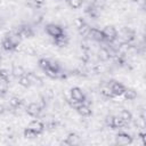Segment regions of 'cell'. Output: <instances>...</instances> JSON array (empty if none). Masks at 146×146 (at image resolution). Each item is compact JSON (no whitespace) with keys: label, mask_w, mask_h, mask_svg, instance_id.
<instances>
[{"label":"cell","mask_w":146,"mask_h":146,"mask_svg":"<svg viewBox=\"0 0 146 146\" xmlns=\"http://www.w3.org/2000/svg\"><path fill=\"white\" fill-rule=\"evenodd\" d=\"M102 31H103L105 41H107V42H114L117 39V31H116V29L113 25H107Z\"/></svg>","instance_id":"6da1fadb"},{"label":"cell","mask_w":146,"mask_h":146,"mask_svg":"<svg viewBox=\"0 0 146 146\" xmlns=\"http://www.w3.org/2000/svg\"><path fill=\"white\" fill-rule=\"evenodd\" d=\"M46 32H47L48 35H50L54 39L57 38V36H59V35H62V34H64L63 27L59 26V25H57V24H55V23L47 24L46 25Z\"/></svg>","instance_id":"7a4b0ae2"},{"label":"cell","mask_w":146,"mask_h":146,"mask_svg":"<svg viewBox=\"0 0 146 146\" xmlns=\"http://www.w3.org/2000/svg\"><path fill=\"white\" fill-rule=\"evenodd\" d=\"M133 141V138L127 132H119L115 136V143L119 145H128Z\"/></svg>","instance_id":"3957f363"},{"label":"cell","mask_w":146,"mask_h":146,"mask_svg":"<svg viewBox=\"0 0 146 146\" xmlns=\"http://www.w3.org/2000/svg\"><path fill=\"white\" fill-rule=\"evenodd\" d=\"M70 94H71V98L72 99H74V100H76L79 103H84L86 102V96H84L83 91L79 87H73L71 89Z\"/></svg>","instance_id":"277c9868"},{"label":"cell","mask_w":146,"mask_h":146,"mask_svg":"<svg viewBox=\"0 0 146 146\" xmlns=\"http://www.w3.org/2000/svg\"><path fill=\"white\" fill-rule=\"evenodd\" d=\"M88 36L97 42H103L105 41V38H104V34H103V31L99 30V29H96V27H90L89 30V34Z\"/></svg>","instance_id":"5b68a950"},{"label":"cell","mask_w":146,"mask_h":146,"mask_svg":"<svg viewBox=\"0 0 146 146\" xmlns=\"http://www.w3.org/2000/svg\"><path fill=\"white\" fill-rule=\"evenodd\" d=\"M42 108L40 107V105L38 103H30L26 107V113L30 115V116H33V117H36L40 115Z\"/></svg>","instance_id":"8992f818"},{"label":"cell","mask_w":146,"mask_h":146,"mask_svg":"<svg viewBox=\"0 0 146 146\" xmlns=\"http://www.w3.org/2000/svg\"><path fill=\"white\" fill-rule=\"evenodd\" d=\"M111 91L113 92L114 96H122L124 90H125V87L121 83V82H117V81H112L111 83V87H110Z\"/></svg>","instance_id":"52a82bcc"},{"label":"cell","mask_w":146,"mask_h":146,"mask_svg":"<svg viewBox=\"0 0 146 146\" xmlns=\"http://www.w3.org/2000/svg\"><path fill=\"white\" fill-rule=\"evenodd\" d=\"M27 128L34 130L38 135H40V133H42L43 130H44V124H43L41 121H39V120H32V121L29 123Z\"/></svg>","instance_id":"ba28073f"},{"label":"cell","mask_w":146,"mask_h":146,"mask_svg":"<svg viewBox=\"0 0 146 146\" xmlns=\"http://www.w3.org/2000/svg\"><path fill=\"white\" fill-rule=\"evenodd\" d=\"M79 143V136L75 133V132H70L66 138L64 139L63 144L65 145H70V146H73V145H76Z\"/></svg>","instance_id":"9c48e42d"},{"label":"cell","mask_w":146,"mask_h":146,"mask_svg":"<svg viewBox=\"0 0 146 146\" xmlns=\"http://www.w3.org/2000/svg\"><path fill=\"white\" fill-rule=\"evenodd\" d=\"M17 34H18L21 38H31V36L34 35V32L32 31V29H31L30 26L23 25V26H21V29H19V31H18Z\"/></svg>","instance_id":"30bf717a"},{"label":"cell","mask_w":146,"mask_h":146,"mask_svg":"<svg viewBox=\"0 0 146 146\" xmlns=\"http://www.w3.org/2000/svg\"><path fill=\"white\" fill-rule=\"evenodd\" d=\"M1 46H2V48H3L5 50H7V51H13V50H16V49H17V46L14 44V42L10 40L9 36H6V38L1 41Z\"/></svg>","instance_id":"8fae6325"},{"label":"cell","mask_w":146,"mask_h":146,"mask_svg":"<svg viewBox=\"0 0 146 146\" xmlns=\"http://www.w3.org/2000/svg\"><path fill=\"white\" fill-rule=\"evenodd\" d=\"M26 76L29 78L31 84H35V86H39V87H41V86L43 84L42 79H41L39 75H36L34 72H29V73L26 74Z\"/></svg>","instance_id":"7c38bea8"},{"label":"cell","mask_w":146,"mask_h":146,"mask_svg":"<svg viewBox=\"0 0 146 146\" xmlns=\"http://www.w3.org/2000/svg\"><path fill=\"white\" fill-rule=\"evenodd\" d=\"M111 56H112L111 51H110L107 48H105V47H102V48L98 50V58H99L102 62H107V60L111 58Z\"/></svg>","instance_id":"4fadbf2b"},{"label":"cell","mask_w":146,"mask_h":146,"mask_svg":"<svg viewBox=\"0 0 146 146\" xmlns=\"http://www.w3.org/2000/svg\"><path fill=\"white\" fill-rule=\"evenodd\" d=\"M76 111H78V113H79L81 116H89V115L91 114V108H90L87 104H84V103H81V104L78 106Z\"/></svg>","instance_id":"5bb4252c"},{"label":"cell","mask_w":146,"mask_h":146,"mask_svg":"<svg viewBox=\"0 0 146 146\" xmlns=\"http://www.w3.org/2000/svg\"><path fill=\"white\" fill-rule=\"evenodd\" d=\"M54 42L56 43V46L58 47H66L68 44V38L65 35V34H62L57 38L54 39Z\"/></svg>","instance_id":"9a60e30c"},{"label":"cell","mask_w":146,"mask_h":146,"mask_svg":"<svg viewBox=\"0 0 146 146\" xmlns=\"http://www.w3.org/2000/svg\"><path fill=\"white\" fill-rule=\"evenodd\" d=\"M11 74H13V76H15V78H21L22 75L25 74V70H24V67L21 66V65H14L13 68H11Z\"/></svg>","instance_id":"2e32d148"},{"label":"cell","mask_w":146,"mask_h":146,"mask_svg":"<svg viewBox=\"0 0 146 146\" xmlns=\"http://www.w3.org/2000/svg\"><path fill=\"white\" fill-rule=\"evenodd\" d=\"M123 95H124V98L128 99V100H133V99L137 98V91H136L135 89H130V88L127 89V88H125Z\"/></svg>","instance_id":"e0dca14e"},{"label":"cell","mask_w":146,"mask_h":146,"mask_svg":"<svg viewBox=\"0 0 146 146\" xmlns=\"http://www.w3.org/2000/svg\"><path fill=\"white\" fill-rule=\"evenodd\" d=\"M127 123L120 117V116H113V122H112V129H117L124 127Z\"/></svg>","instance_id":"ac0fdd59"},{"label":"cell","mask_w":146,"mask_h":146,"mask_svg":"<svg viewBox=\"0 0 146 146\" xmlns=\"http://www.w3.org/2000/svg\"><path fill=\"white\" fill-rule=\"evenodd\" d=\"M125 123H129L131 120H132V114H131V112H129L128 110H122L121 112H120V115H119Z\"/></svg>","instance_id":"d6986e66"},{"label":"cell","mask_w":146,"mask_h":146,"mask_svg":"<svg viewBox=\"0 0 146 146\" xmlns=\"http://www.w3.org/2000/svg\"><path fill=\"white\" fill-rule=\"evenodd\" d=\"M122 38L124 39L125 42H129V41L133 40V38H135V33H133L131 30H127V29H124V30H123Z\"/></svg>","instance_id":"ffe728a7"},{"label":"cell","mask_w":146,"mask_h":146,"mask_svg":"<svg viewBox=\"0 0 146 146\" xmlns=\"http://www.w3.org/2000/svg\"><path fill=\"white\" fill-rule=\"evenodd\" d=\"M18 84H19L21 87H24V88H29V87L31 86V82H30L29 78L26 76V74H24V75H22L21 78H18Z\"/></svg>","instance_id":"44dd1931"},{"label":"cell","mask_w":146,"mask_h":146,"mask_svg":"<svg viewBox=\"0 0 146 146\" xmlns=\"http://www.w3.org/2000/svg\"><path fill=\"white\" fill-rule=\"evenodd\" d=\"M9 105H10L13 108H18V107L22 105V99H21L19 97L14 96V97H11V98L9 99Z\"/></svg>","instance_id":"7402d4cb"},{"label":"cell","mask_w":146,"mask_h":146,"mask_svg":"<svg viewBox=\"0 0 146 146\" xmlns=\"http://www.w3.org/2000/svg\"><path fill=\"white\" fill-rule=\"evenodd\" d=\"M23 135H24L25 138H29V139H33V138H36L38 137V133L34 130L30 129V128H25L24 131H23Z\"/></svg>","instance_id":"603a6c76"},{"label":"cell","mask_w":146,"mask_h":146,"mask_svg":"<svg viewBox=\"0 0 146 146\" xmlns=\"http://www.w3.org/2000/svg\"><path fill=\"white\" fill-rule=\"evenodd\" d=\"M89 30H90V26H89L87 23H84L81 27H79V29H78L79 34H80V35H82V36H88V34H89Z\"/></svg>","instance_id":"cb8c5ba5"},{"label":"cell","mask_w":146,"mask_h":146,"mask_svg":"<svg viewBox=\"0 0 146 146\" xmlns=\"http://www.w3.org/2000/svg\"><path fill=\"white\" fill-rule=\"evenodd\" d=\"M38 65H39V67L41 68V70H47V68H49V65H50V60L49 59H46V58H40L39 59V62H38Z\"/></svg>","instance_id":"d4e9b609"},{"label":"cell","mask_w":146,"mask_h":146,"mask_svg":"<svg viewBox=\"0 0 146 146\" xmlns=\"http://www.w3.org/2000/svg\"><path fill=\"white\" fill-rule=\"evenodd\" d=\"M66 1H67L68 6H70L71 8H73V9L80 8V7L82 6V3H83V0H66Z\"/></svg>","instance_id":"484cf974"},{"label":"cell","mask_w":146,"mask_h":146,"mask_svg":"<svg viewBox=\"0 0 146 146\" xmlns=\"http://www.w3.org/2000/svg\"><path fill=\"white\" fill-rule=\"evenodd\" d=\"M100 95H102L103 97H105V98H113V97H115V96L113 95V92L111 91V89H110V88H106V87L100 90Z\"/></svg>","instance_id":"4316f807"},{"label":"cell","mask_w":146,"mask_h":146,"mask_svg":"<svg viewBox=\"0 0 146 146\" xmlns=\"http://www.w3.org/2000/svg\"><path fill=\"white\" fill-rule=\"evenodd\" d=\"M0 78H1L2 82L7 83L8 80H9V72L7 70H5V68H0Z\"/></svg>","instance_id":"83f0119b"},{"label":"cell","mask_w":146,"mask_h":146,"mask_svg":"<svg viewBox=\"0 0 146 146\" xmlns=\"http://www.w3.org/2000/svg\"><path fill=\"white\" fill-rule=\"evenodd\" d=\"M44 73H46L47 76H49V78H51V79H57V78H59V73L52 71L51 68H47V70H44Z\"/></svg>","instance_id":"f1b7e54d"},{"label":"cell","mask_w":146,"mask_h":146,"mask_svg":"<svg viewBox=\"0 0 146 146\" xmlns=\"http://www.w3.org/2000/svg\"><path fill=\"white\" fill-rule=\"evenodd\" d=\"M49 68H51L52 71H55L57 73H60V65L58 64V62H50Z\"/></svg>","instance_id":"f546056e"},{"label":"cell","mask_w":146,"mask_h":146,"mask_svg":"<svg viewBox=\"0 0 146 146\" xmlns=\"http://www.w3.org/2000/svg\"><path fill=\"white\" fill-rule=\"evenodd\" d=\"M86 22L83 21V18H81V17H79V18H76L75 21H74V24H75V26H76V29H79V27H81L83 24H84Z\"/></svg>","instance_id":"4dcf8cb0"},{"label":"cell","mask_w":146,"mask_h":146,"mask_svg":"<svg viewBox=\"0 0 146 146\" xmlns=\"http://www.w3.org/2000/svg\"><path fill=\"white\" fill-rule=\"evenodd\" d=\"M67 102H68L70 106H71V107H73V108H75V110H76V108H78V106L81 104V103H79V102H76V100H74V99H72V98H71V99H68Z\"/></svg>","instance_id":"1f68e13d"},{"label":"cell","mask_w":146,"mask_h":146,"mask_svg":"<svg viewBox=\"0 0 146 146\" xmlns=\"http://www.w3.org/2000/svg\"><path fill=\"white\" fill-rule=\"evenodd\" d=\"M25 54L31 55V56H34V55H35V50H34L32 47H27V48L25 49Z\"/></svg>","instance_id":"d6a6232c"},{"label":"cell","mask_w":146,"mask_h":146,"mask_svg":"<svg viewBox=\"0 0 146 146\" xmlns=\"http://www.w3.org/2000/svg\"><path fill=\"white\" fill-rule=\"evenodd\" d=\"M112 122H113V115L107 116V117H106V124H107V127H110L111 129H112Z\"/></svg>","instance_id":"836d02e7"},{"label":"cell","mask_w":146,"mask_h":146,"mask_svg":"<svg viewBox=\"0 0 146 146\" xmlns=\"http://www.w3.org/2000/svg\"><path fill=\"white\" fill-rule=\"evenodd\" d=\"M33 2H34L36 6H40V5H42V3L44 2V0H33Z\"/></svg>","instance_id":"e575fe53"},{"label":"cell","mask_w":146,"mask_h":146,"mask_svg":"<svg viewBox=\"0 0 146 146\" xmlns=\"http://www.w3.org/2000/svg\"><path fill=\"white\" fill-rule=\"evenodd\" d=\"M5 111H6L5 106H3L2 104H0V115H1V114H3V113H5Z\"/></svg>","instance_id":"d590c367"},{"label":"cell","mask_w":146,"mask_h":146,"mask_svg":"<svg viewBox=\"0 0 146 146\" xmlns=\"http://www.w3.org/2000/svg\"><path fill=\"white\" fill-rule=\"evenodd\" d=\"M0 83H2V80H1V78H0Z\"/></svg>","instance_id":"8d00e7d4"},{"label":"cell","mask_w":146,"mask_h":146,"mask_svg":"<svg viewBox=\"0 0 146 146\" xmlns=\"http://www.w3.org/2000/svg\"><path fill=\"white\" fill-rule=\"evenodd\" d=\"M0 60H1V56H0Z\"/></svg>","instance_id":"74e56055"}]
</instances>
